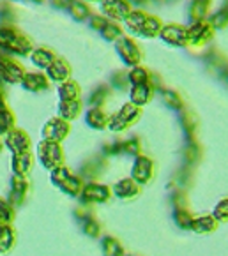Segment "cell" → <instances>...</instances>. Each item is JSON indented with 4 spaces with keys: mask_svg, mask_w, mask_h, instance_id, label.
<instances>
[{
    "mask_svg": "<svg viewBox=\"0 0 228 256\" xmlns=\"http://www.w3.org/2000/svg\"><path fill=\"white\" fill-rule=\"evenodd\" d=\"M0 46H4L8 52L18 53V55H25L30 50V42L20 34L12 32L11 28H2L0 30Z\"/></svg>",
    "mask_w": 228,
    "mask_h": 256,
    "instance_id": "1",
    "label": "cell"
},
{
    "mask_svg": "<svg viewBox=\"0 0 228 256\" xmlns=\"http://www.w3.org/2000/svg\"><path fill=\"white\" fill-rule=\"evenodd\" d=\"M39 159H41L42 166L48 170H55V166L62 161V150L55 142L46 140L39 145Z\"/></svg>",
    "mask_w": 228,
    "mask_h": 256,
    "instance_id": "2",
    "label": "cell"
},
{
    "mask_svg": "<svg viewBox=\"0 0 228 256\" xmlns=\"http://www.w3.org/2000/svg\"><path fill=\"white\" fill-rule=\"evenodd\" d=\"M138 108L133 104H128L124 106V108L120 110V113H117L114 118L110 120V129H114V131H120V129H124L126 126H130L131 122H134L138 118Z\"/></svg>",
    "mask_w": 228,
    "mask_h": 256,
    "instance_id": "3",
    "label": "cell"
},
{
    "mask_svg": "<svg viewBox=\"0 0 228 256\" xmlns=\"http://www.w3.org/2000/svg\"><path fill=\"white\" fill-rule=\"evenodd\" d=\"M23 78V69L16 62L0 58V80L6 83H18Z\"/></svg>",
    "mask_w": 228,
    "mask_h": 256,
    "instance_id": "4",
    "label": "cell"
},
{
    "mask_svg": "<svg viewBox=\"0 0 228 256\" xmlns=\"http://www.w3.org/2000/svg\"><path fill=\"white\" fill-rule=\"evenodd\" d=\"M161 38L175 46H182L188 42V30H184L182 26L170 25V26H164L163 30H161Z\"/></svg>",
    "mask_w": 228,
    "mask_h": 256,
    "instance_id": "5",
    "label": "cell"
},
{
    "mask_svg": "<svg viewBox=\"0 0 228 256\" xmlns=\"http://www.w3.org/2000/svg\"><path fill=\"white\" fill-rule=\"evenodd\" d=\"M68 124L64 120H58V118H54L50 120L44 128V136L46 140H52V142H60V140L66 138L68 134Z\"/></svg>",
    "mask_w": 228,
    "mask_h": 256,
    "instance_id": "6",
    "label": "cell"
},
{
    "mask_svg": "<svg viewBox=\"0 0 228 256\" xmlns=\"http://www.w3.org/2000/svg\"><path fill=\"white\" fill-rule=\"evenodd\" d=\"M103 11L117 20H126V16L130 14V8L124 0H103Z\"/></svg>",
    "mask_w": 228,
    "mask_h": 256,
    "instance_id": "7",
    "label": "cell"
},
{
    "mask_svg": "<svg viewBox=\"0 0 228 256\" xmlns=\"http://www.w3.org/2000/svg\"><path fill=\"white\" fill-rule=\"evenodd\" d=\"M117 50L120 52V55L124 56V60L128 62V64H136V62L140 60V52H138L136 44H134L131 39L122 38L117 44Z\"/></svg>",
    "mask_w": 228,
    "mask_h": 256,
    "instance_id": "8",
    "label": "cell"
},
{
    "mask_svg": "<svg viewBox=\"0 0 228 256\" xmlns=\"http://www.w3.org/2000/svg\"><path fill=\"white\" fill-rule=\"evenodd\" d=\"M82 196L88 202H106L108 196H110V189H108L106 186L88 184L87 188H84Z\"/></svg>",
    "mask_w": 228,
    "mask_h": 256,
    "instance_id": "9",
    "label": "cell"
},
{
    "mask_svg": "<svg viewBox=\"0 0 228 256\" xmlns=\"http://www.w3.org/2000/svg\"><path fill=\"white\" fill-rule=\"evenodd\" d=\"M6 144H8V147L11 148L12 152L22 154V152L28 150V136H25L22 131H12V132H9Z\"/></svg>",
    "mask_w": 228,
    "mask_h": 256,
    "instance_id": "10",
    "label": "cell"
},
{
    "mask_svg": "<svg viewBox=\"0 0 228 256\" xmlns=\"http://www.w3.org/2000/svg\"><path fill=\"white\" fill-rule=\"evenodd\" d=\"M152 162L148 161V159L145 158H140L136 161V164H134V170H133V177L136 182H140V184H144V182H147L148 178H150L152 175Z\"/></svg>",
    "mask_w": 228,
    "mask_h": 256,
    "instance_id": "11",
    "label": "cell"
},
{
    "mask_svg": "<svg viewBox=\"0 0 228 256\" xmlns=\"http://www.w3.org/2000/svg\"><path fill=\"white\" fill-rule=\"evenodd\" d=\"M23 82V87L28 88L32 92H38V90H44L48 87V82L42 74H38V72H30V74H25L22 78Z\"/></svg>",
    "mask_w": 228,
    "mask_h": 256,
    "instance_id": "12",
    "label": "cell"
},
{
    "mask_svg": "<svg viewBox=\"0 0 228 256\" xmlns=\"http://www.w3.org/2000/svg\"><path fill=\"white\" fill-rule=\"evenodd\" d=\"M190 226L196 234H209V232H212L216 228V219L210 218V216H204V218H198L194 221H191Z\"/></svg>",
    "mask_w": 228,
    "mask_h": 256,
    "instance_id": "13",
    "label": "cell"
},
{
    "mask_svg": "<svg viewBox=\"0 0 228 256\" xmlns=\"http://www.w3.org/2000/svg\"><path fill=\"white\" fill-rule=\"evenodd\" d=\"M48 74H50V78H52V80H57V82H60V80H66L69 76V68L66 66V62L54 60L48 68Z\"/></svg>",
    "mask_w": 228,
    "mask_h": 256,
    "instance_id": "14",
    "label": "cell"
},
{
    "mask_svg": "<svg viewBox=\"0 0 228 256\" xmlns=\"http://www.w3.org/2000/svg\"><path fill=\"white\" fill-rule=\"evenodd\" d=\"M148 96H150V88H148L147 83H138V85L133 87V90H131L133 104H145L148 101Z\"/></svg>",
    "mask_w": 228,
    "mask_h": 256,
    "instance_id": "15",
    "label": "cell"
},
{
    "mask_svg": "<svg viewBox=\"0 0 228 256\" xmlns=\"http://www.w3.org/2000/svg\"><path fill=\"white\" fill-rule=\"evenodd\" d=\"M12 166H14V172L16 175H25L30 170L32 161H30V156L27 152H22V154H16L14 159H12Z\"/></svg>",
    "mask_w": 228,
    "mask_h": 256,
    "instance_id": "16",
    "label": "cell"
},
{
    "mask_svg": "<svg viewBox=\"0 0 228 256\" xmlns=\"http://www.w3.org/2000/svg\"><path fill=\"white\" fill-rule=\"evenodd\" d=\"M12 244H14V232L9 224H4L0 228V252H8Z\"/></svg>",
    "mask_w": 228,
    "mask_h": 256,
    "instance_id": "17",
    "label": "cell"
},
{
    "mask_svg": "<svg viewBox=\"0 0 228 256\" xmlns=\"http://www.w3.org/2000/svg\"><path fill=\"white\" fill-rule=\"evenodd\" d=\"M115 192H117L120 198H130V196H134L138 192V186L134 184V180H131V178L120 180L115 186Z\"/></svg>",
    "mask_w": 228,
    "mask_h": 256,
    "instance_id": "18",
    "label": "cell"
},
{
    "mask_svg": "<svg viewBox=\"0 0 228 256\" xmlns=\"http://www.w3.org/2000/svg\"><path fill=\"white\" fill-rule=\"evenodd\" d=\"M160 28H161L160 20H158V18H148V16H147L138 34L144 36V38H154V36L160 32Z\"/></svg>",
    "mask_w": 228,
    "mask_h": 256,
    "instance_id": "19",
    "label": "cell"
},
{
    "mask_svg": "<svg viewBox=\"0 0 228 256\" xmlns=\"http://www.w3.org/2000/svg\"><path fill=\"white\" fill-rule=\"evenodd\" d=\"M210 32L209 25H206V23H196V25L191 28V30H188V41L191 42H200L204 38H207Z\"/></svg>",
    "mask_w": 228,
    "mask_h": 256,
    "instance_id": "20",
    "label": "cell"
},
{
    "mask_svg": "<svg viewBox=\"0 0 228 256\" xmlns=\"http://www.w3.org/2000/svg\"><path fill=\"white\" fill-rule=\"evenodd\" d=\"M55 60L54 53H50L48 50H38L32 55V62H34L38 68H50V64Z\"/></svg>",
    "mask_w": 228,
    "mask_h": 256,
    "instance_id": "21",
    "label": "cell"
},
{
    "mask_svg": "<svg viewBox=\"0 0 228 256\" xmlns=\"http://www.w3.org/2000/svg\"><path fill=\"white\" fill-rule=\"evenodd\" d=\"M80 112V102L76 99H68V101H62L60 104V115L64 118H74Z\"/></svg>",
    "mask_w": 228,
    "mask_h": 256,
    "instance_id": "22",
    "label": "cell"
},
{
    "mask_svg": "<svg viewBox=\"0 0 228 256\" xmlns=\"http://www.w3.org/2000/svg\"><path fill=\"white\" fill-rule=\"evenodd\" d=\"M87 122L90 126H94V128L103 129V126L106 124V117L103 115V112H99V110H92V112H88V115H87Z\"/></svg>",
    "mask_w": 228,
    "mask_h": 256,
    "instance_id": "23",
    "label": "cell"
},
{
    "mask_svg": "<svg viewBox=\"0 0 228 256\" xmlns=\"http://www.w3.org/2000/svg\"><path fill=\"white\" fill-rule=\"evenodd\" d=\"M60 98H62V101L78 98V87H76V83H69V82L64 83L60 87Z\"/></svg>",
    "mask_w": 228,
    "mask_h": 256,
    "instance_id": "24",
    "label": "cell"
},
{
    "mask_svg": "<svg viewBox=\"0 0 228 256\" xmlns=\"http://www.w3.org/2000/svg\"><path fill=\"white\" fill-rule=\"evenodd\" d=\"M12 126V115L9 113V110H6V106L0 108V132L9 131Z\"/></svg>",
    "mask_w": 228,
    "mask_h": 256,
    "instance_id": "25",
    "label": "cell"
},
{
    "mask_svg": "<svg viewBox=\"0 0 228 256\" xmlns=\"http://www.w3.org/2000/svg\"><path fill=\"white\" fill-rule=\"evenodd\" d=\"M12 219V210L4 200H0V226L8 224L9 221Z\"/></svg>",
    "mask_w": 228,
    "mask_h": 256,
    "instance_id": "26",
    "label": "cell"
},
{
    "mask_svg": "<svg viewBox=\"0 0 228 256\" xmlns=\"http://www.w3.org/2000/svg\"><path fill=\"white\" fill-rule=\"evenodd\" d=\"M130 80L133 82V85H138V83H147V71L145 69H133V71L130 72Z\"/></svg>",
    "mask_w": 228,
    "mask_h": 256,
    "instance_id": "27",
    "label": "cell"
},
{
    "mask_svg": "<svg viewBox=\"0 0 228 256\" xmlns=\"http://www.w3.org/2000/svg\"><path fill=\"white\" fill-rule=\"evenodd\" d=\"M226 210H228V202L226 200L220 202V205H218L216 210H214V219L224 222V221H226Z\"/></svg>",
    "mask_w": 228,
    "mask_h": 256,
    "instance_id": "28",
    "label": "cell"
},
{
    "mask_svg": "<svg viewBox=\"0 0 228 256\" xmlns=\"http://www.w3.org/2000/svg\"><path fill=\"white\" fill-rule=\"evenodd\" d=\"M103 34H104V38L114 39V38H117V36H120V28L115 25H108L106 23V26L103 28Z\"/></svg>",
    "mask_w": 228,
    "mask_h": 256,
    "instance_id": "29",
    "label": "cell"
},
{
    "mask_svg": "<svg viewBox=\"0 0 228 256\" xmlns=\"http://www.w3.org/2000/svg\"><path fill=\"white\" fill-rule=\"evenodd\" d=\"M71 8L74 9V16H76V18H82V16L85 18V16H87V12H88V9L85 8L84 4H80V2H72Z\"/></svg>",
    "mask_w": 228,
    "mask_h": 256,
    "instance_id": "30",
    "label": "cell"
}]
</instances>
